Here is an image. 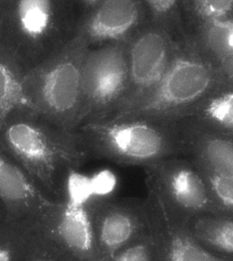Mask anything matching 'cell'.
<instances>
[{"mask_svg": "<svg viewBox=\"0 0 233 261\" xmlns=\"http://www.w3.org/2000/svg\"><path fill=\"white\" fill-rule=\"evenodd\" d=\"M77 2L1 0L0 45L23 73L40 65L76 34Z\"/></svg>", "mask_w": 233, "mask_h": 261, "instance_id": "2", "label": "cell"}, {"mask_svg": "<svg viewBox=\"0 0 233 261\" xmlns=\"http://www.w3.org/2000/svg\"><path fill=\"white\" fill-rule=\"evenodd\" d=\"M219 84H233V55L220 61L217 65Z\"/></svg>", "mask_w": 233, "mask_h": 261, "instance_id": "25", "label": "cell"}, {"mask_svg": "<svg viewBox=\"0 0 233 261\" xmlns=\"http://www.w3.org/2000/svg\"><path fill=\"white\" fill-rule=\"evenodd\" d=\"M203 174L214 201L224 214L233 216V179L194 161Z\"/></svg>", "mask_w": 233, "mask_h": 261, "instance_id": "22", "label": "cell"}, {"mask_svg": "<svg viewBox=\"0 0 233 261\" xmlns=\"http://www.w3.org/2000/svg\"><path fill=\"white\" fill-rule=\"evenodd\" d=\"M108 261H156L154 240L150 228Z\"/></svg>", "mask_w": 233, "mask_h": 261, "instance_id": "24", "label": "cell"}, {"mask_svg": "<svg viewBox=\"0 0 233 261\" xmlns=\"http://www.w3.org/2000/svg\"><path fill=\"white\" fill-rule=\"evenodd\" d=\"M6 221V210L3 203L0 201V225Z\"/></svg>", "mask_w": 233, "mask_h": 261, "instance_id": "26", "label": "cell"}, {"mask_svg": "<svg viewBox=\"0 0 233 261\" xmlns=\"http://www.w3.org/2000/svg\"><path fill=\"white\" fill-rule=\"evenodd\" d=\"M89 156L115 163L148 168L187 152L182 121L144 116H121L82 125Z\"/></svg>", "mask_w": 233, "mask_h": 261, "instance_id": "3", "label": "cell"}, {"mask_svg": "<svg viewBox=\"0 0 233 261\" xmlns=\"http://www.w3.org/2000/svg\"><path fill=\"white\" fill-rule=\"evenodd\" d=\"M189 27L186 33L215 65L233 55V15Z\"/></svg>", "mask_w": 233, "mask_h": 261, "instance_id": "16", "label": "cell"}, {"mask_svg": "<svg viewBox=\"0 0 233 261\" xmlns=\"http://www.w3.org/2000/svg\"><path fill=\"white\" fill-rule=\"evenodd\" d=\"M230 138H232V139H233V136H232V137H230Z\"/></svg>", "mask_w": 233, "mask_h": 261, "instance_id": "29", "label": "cell"}, {"mask_svg": "<svg viewBox=\"0 0 233 261\" xmlns=\"http://www.w3.org/2000/svg\"><path fill=\"white\" fill-rule=\"evenodd\" d=\"M77 5L76 35L90 47L128 43L148 20L141 0H83Z\"/></svg>", "mask_w": 233, "mask_h": 261, "instance_id": "10", "label": "cell"}, {"mask_svg": "<svg viewBox=\"0 0 233 261\" xmlns=\"http://www.w3.org/2000/svg\"><path fill=\"white\" fill-rule=\"evenodd\" d=\"M189 24L226 18L233 15V0H191L182 2Z\"/></svg>", "mask_w": 233, "mask_h": 261, "instance_id": "20", "label": "cell"}, {"mask_svg": "<svg viewBox=\"0 0 233 261\" xmlns=\"http://www.w3.org/2000/svg\"><path fill=\"white\" fill-rule=\"evenodd\" d=\"M215 254V253H214ZM218 261H233V256H226V255H219L215 254Z\"/></svg>", "mask_w": 233, "mask_h": 261, "instance_id": "27", "label": "cell"}, {"mask_svg": "<svg viewBox=\"0 0 233 261\" xmlns=\"http://www.w3.org/2000/svg\"><path fill=\"white\" fill-rule=\"evenodd\" d=\"M0 148L55 201H63L67 174L90 157L79 130L60 128L27 106L0 126Z\"/></svg>", "mask_w": 233, "mask_h": 261, "instance_id": "1", "label": "cell"}, {"mask_svg": "<svg viewBox=\"0 0 233 261\" xmlns=\"http://www.w3.org/2000/svg\"><path fill=\"white\" fill-rule=\"evenodd\" d=\"M88 207L98 261L109 260L149 231L146 200L105 199Z\"/></svg>", "mask_w": 233, "mask_h": 261, "instance_id": "9", "label": "cell"}, {"mask_svg": "<svg viewBox=\"0 0 233 261\" xmlns=\"http://www.w3.org/2000/svg\"><path fill=\"white\" fill-rule=\"evenodd\" d=\"M127 85V43L90 47L81 71L80 127L110 118L124 98Z\"/></svg>", "mask_w": 233, "mask_h": 261, "instance_id": "7", "label": "cell"}, {"mask_svg": "<svg viewBox=\"0 0 233 261\" xmlns=\"http://www.w3.org/2000/svg\"><path fill=\"white\" fill-rule=\"evenodd\" d=\"M40 218L6 220L0 225V261H22L41 231Z\"/></svg>", "mask_w": 233, "mask_h": 261, "instance_id": "18", "label": "cell"}, {"mask_svg": "<svg viewBox=\"0 0 233 261\" xmlns=\"http://www.w3.org/2000/svg\"><path fill=\"white\" fill-rule=\"evenodd\" d=\"M194 237L212 253L233 256V216L204 215L189 219Z\"/></svg>", "mask_w": 233, "mask_h": 261, "instance_id": "17", "label": "cell"}, {"mask_svg": "<svg viewBox=\"0 0 233 261\" xmlns=\"http://www.w3.org/2000/svg\"><path fill=\"white\" fill-rule=\"evenodd\" d=\"M41 225V224H40ZM22 261H77L40 231Z\"/></svg>", "mask_w": 233, "mask_h": 261, "instance_id": "23", "label": "cell"}, {"mask_svg": "<svg viewBox=\"0 0 233 261\" xmlns=\"http://www.w3.org/2000/svg\"><path fill=\"white\" fill-rule=\"evenodd\" d=\"M0 6H1V0H0Z\"/></svg>", "mask_w": 233, "mask_h": 261, "instance_id": "28", "label": "cell"}, {"mask_svg": "<svg viewBox=\"0 0 233 261\" xmlns=\"http://www.w3.org/2000/svg\"><path fill=\"white\" fill-rule=\"evenodd\" d=\"M0 201L6 220L42 217L57 202L43 193L25 170L0 148Z\"/></svg>", "mask_w": 233, "mask_h": 261, "instance_id": "13", "label": "cell"}, {"mask_svg": "<svg viewBox=\"0 0 233 261\" xmlns=\"http://www.w3.org/2000/svg\"><path fill=\"white\" fill-rule=\"evenodd\" d=\"M218 85L216 65L185 32L156 88L138 108L123 116L182 121Z\"/></svg>", "mask_w": 233, "mask_h": 261, "instance_id": "5", "label": "cell"}, {"mask_svg": "<svg viewBox=\"0 0 233 261\" xmlns=\"http://www.w3.org/2000/svg\"><path fill=\"white\" fill-rule=\"evenodd\" d=\"M187 126L233 136V84H219L183 120Z\"/></svg>", "mask_w": 233, "mask_h": 261, "instance_id": "14", "label": "cell"}, {"mask_svg": "<svg viewBox=\"0 0 233 261\" xmlns=\"http://www.w3.org/2000/svg\"><path fill=\"white\" fill-rule=\"evenodd\" d=\"M90 48L76 35L49 59L23 74V100L41 118L67 130L80 128L81 71Z\"/></svg>", "mask_w": 233, "mask_h": 261, "instance_id": "4", "label": "cell"}, {"mask_svg": "<svg viewBox=\"0 0 233 261\" xmlns=\"http://www.w3.org/2000/svg\"><path fill=\"white\" fill-rule=\"evenodd\" d=\"M23 74L0 45V126L16 110L25 106L22 94Z\"/></svg>", "mask_w": 233, "mask_h": 261, "instance_id": "19", "label": "cell"}, {"mask_svg": "<svg viewBox=\"0 0 233 261\" xmlns=\"http://www.w3.org/2000/svg\"><path fill=\"white\" fill-rule=\"evenodd\" d=\"M178 0H144L147 18L151 22L184 30L183 5Z\"/></svg>", "mask_w": 233, "mask_h": 261, "instance_id": "21", "label": "cell"}, {"mask_svg": "<svg viewBox=\"0 0 233 261\" xmlns=\"http://www.w3.org/2000/svg\"><path fill=\"white\" fill-rule=\"evenodd\" d=\"M42 233L77 261H98L93 224L88 205L57 202L41 218Z\"/></svg>", "mask_w": 233, "mask_h": 261, "instance_id": "12", "label": "cell"}, {"mask_svg": "<svg viewBox=\"0 0 233 261\" xmlns=\"http://www.w3.org/2000/svg\"><path fill=\"white\" fill-rule=\"evenodd\" d=\"M146 172L149 190L186 217L224 214L193 159L169 158L146 168Z\"/></svg>", "mask_w": 233, "mask_h": 261, "instance_id": "8", "label": "cell"}, {"mask_svg": "<svg viewBox=\"0 0 233 261\" xmlns=\"http://www.w3.org/2000/svg\"><path fill=\"white\" fill-rule=\"evenodd\" d=\"M184 33L185 29L177 30L147 20L134 35L127 43L126 94L110 118L132 112L149 97L171 64Z\"/></svg>", "mask_w": 233, "mask_h": 261, "instance_id": "6", "label": "cell"}, {"mask_svg": "<svg viewBox=\"0 0 233 261\" xmlns=\"http://www.w3.org/2000/svg\"><path fill=\"white\" fill-rule=\"evenodd\" d=\"M185 127L187 153L192 155L193 160L233 179L232 138L186 124Z\"/></svg>", "mask_w": 233, "mask_h": 261, "instance_id": "15", "label": "cell"}, {"mask_svg": "<svg viewBox=\"0 0 233 261\" xmlns=\"http://www.w3.org/2000/svg\"><path fill=\"white\" fill-rule=\"evenodd\" d=\"M156 261H218L194 237L189 219L149 190L146 199Z\"/></svg>", "mask_w": 233, "mask_h": 261, "instance_id": "11", "label": "cell"}]
</instances>
